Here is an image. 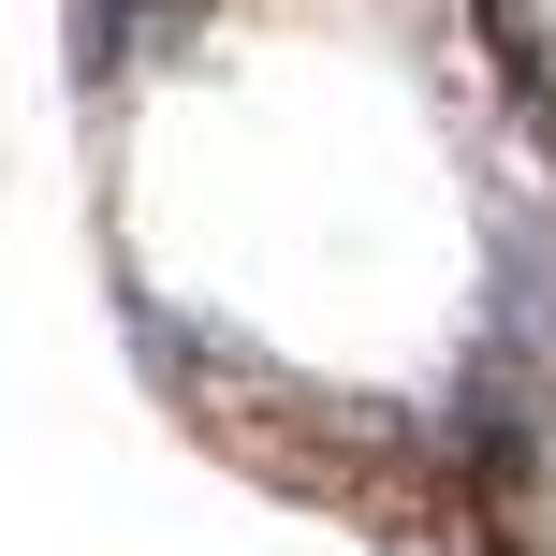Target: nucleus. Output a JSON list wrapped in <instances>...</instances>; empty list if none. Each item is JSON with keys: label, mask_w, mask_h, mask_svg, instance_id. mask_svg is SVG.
<instances>
[{"label": "nucleus", "mask_w": 556, "mask_h": 556, "mask_svg": "<svg viewBox=\"0 0 556 556\" xmlns=\"http://www.w3.org/2000/svg\"><path fill=\"white\" fill-rule=\"evenodd\" d=\"M469 29H483V59H498L513 117H528V147L556 162V45H542V15H528V0H469Z\"/></svg>", "instance_id": "f257e3e1"}]
</instances>
